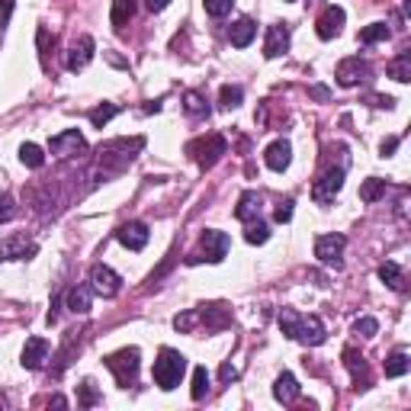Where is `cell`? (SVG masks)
I'll return each mask as SVG.
<instances>
[{"label": "cell", "mask_w": 411, "mask_h": 411, "mask_svg": "<svg viewBox=\"0 0 411 411\" xmlns=\"http://www.w3.org/2000/svg\"><path fill=\"white\" fill-rule=\"evenodd\" d=\"M279 328H283V335L289 341H299V344H308V347H318L325 344V321L318 315H299L293 308H279Z\"/></svg>", "instance_id": "6da1fadb"}, {"label": "cell", "mask_w": 411, "mask_h": 411, "mask_svg": "<svg viewBox=\"0 0 411 411\" xmlns=\"http://www.w3.org/2000/svg\"><path fill=\"white\" fill-rule=\"evenodd\" d=\"M183 373H187V357H183L180 350H174V347L161 350L158 360H154V383H158L164 392H170V389L180 386Z\"/></svg>", "instance_id": "7a4b0ae2"}, {"label": "cell", "mask_w": 411, "mask_h": 411, "mask_svg": "<svg viewBox=\"0 0 411 411\" xmlns=\"http://www.w3.org/2000/svg\"><path fill=\"white\" fill-rule=\"evenodd\" d=\"M187 154L196 161V164H199L202 170H209V168H216L219 161H222V154H228V141H225L219 132L202 135V139H193V141H190V145H187Z\"/></svg>", "instance_id": "3957f363"}, {"label": "cell", "mask_w": 411, "mask_h": 411, "mask_svg": "<svg viewBox=\"0 0 411 411\" xmlns=\"http://www.w3.org/2000/svg\"><path fill=\"white\" fill-rule=\"evenodd\" d=\"M145 145L141 139H116V141H106V145H100V164H103L106 170H126L129 164L135 161L132 151H139V148Z\"/></svg>", "instance_id": "277c9868"}, {"label": "cell", "mask_w": 411, "mask_h": 411, "mask_svg": "<svg viewBox=\"0 0 411 411\" xmlns=\"http://www.w3.org/2000/svg\"><path fill=\"white\" fill-rule=\"evenodd\" d=\"M231 248V238L225 235V231H216V228H206L202 231V241H199V251L190 254L187 264H202V260H209V264H222L225 254H228Z\"/></svg>", "instance_id": "5b68a950"}, {"label": "cell", "mask_w": 411, "mask_h": 411, "mask_svg": "<svg viewBox=\"0 0 411 411\" xmlns=\"http://www.w3.org/2000/svg\"><path fill=\"white\" fill-rule=\"evenodd\" d=\"M139 347H126V350H119V354L106 357V366H110V373L116 376V383L122 386V389H129V386H135V379H139Z\"/></svg>", "instance_id": "8992f818"}, {"label": "cell", "mask_w": 411, "mask_h": 411, "mask_svg": "<svg viewBox=\"0 0 411 411\" xmlns=\"http://www.w3.org/2000/svg\"><path fill=\"white\" fill-rule=\"evenodd\" d=\"M344 174H347V168L344 164H337V168H328L325 174L315 180L312 187V199L318 202V206H328V202H335V196L341 193L344 187Z\"/></svg>", "instance_id": "52a82bcc"}, {"label": "cell", "mask_w": 411, "mask_h": 411, "mask_svg": "<svg viewBox=\"0 0 411 411\" xmlns=\"http://www.w3.org/2000/svg\"><path fill=\"white\" fill-rule=\"evenodd\" d=\"M344 248H347V238L344 235H321L318 241H315V257H318L325 267L341 270L344 267Z\"/></svg>", "instance_id": "ba28073f"}, {"label": "cell", "mask_w": 411, "mask_h": 411, "mask_svg": "<svg viewBox=\"0 0 411 411\" xmlns=\"http://www.w3.org/2000/svg\"><path fill=\"white\" fill-rule=\"evenodd\" d=\"M369 74H373V68H369V62H363L360 55L344 58V62L337 64V71H335V77H337V84H341V87L363 84V81H369Z\"/></svg>", "instance_id": "9c48e42d"}, {"label": "cell", "mask_w": 411, "mask_h": 411, "mask_svg": "<svg viewBox=\"0 0 411 411\" xmlns=\"http://www.w3.org/2000/svg\"><path fill=\"white\" fill-rule=\"evenodd\" d=\"M91 286H93V293L106 296V299H112V296L122 289V277H119L116 270H110L106 264H97L91 270Z\"/></svg>", "instance_id": "30bf717a"}, {"label": "cell", "mask_w": 411, "mask_h": 411, "mask_svg": "<svg viewBox=\"0 0 411 411\" xmlns=\"http://www.w3.org/2000/svg\"><path fill=\"white\" fill-rule=\"evenodd\" d=\"M35 248L26 235H10L0 241V260H26V257H35Z\"/></svg>", "instance_id": "8fae6325"}, {"label": "cell", "mask_w": 411, "mask_h": 411, "mask_svg": "<svg viewBox=\"0 0 411 411\" xmlns=\"http://www.w3.org/2000/svg\"><path fill=\"white\" fill-rule=\"evenodd\" d=\"M116 238L122 248H129V251H141L148 244V238H151V231H148L145 222H126V225H119Z\"/></svg>", "instance_id": "7c38bea8"}, {"label": "cell", "mask_w": 411, "mask_h": 411, "mask_svg": "<svg viewBox=\"0 0 411 411\" xmlns=\"http://www.w3.org/2000/svg\"><path fill=\"white\" fill-rule=\"evenodd\" d=\"M49 148H52V154H58V158H71V154H77V151H84V135L77 132V129H68V132H62V135H55V139L49 141Z\"/></svg>", "instance_id": "4fadbf2b"}, {"label": "cell", "mask_w": 411, "mask_h": 411, "mask_svg": "<svg viewBox=\"0 0 411 411\" xmlns=\"http://www.w3.org/2000/svg\"><path fill=\"white\" fill-rule=\"evenodd\" d=\"M341 26H344V10L341 7H328L325 13L318 16V23H315V33H318V39L331 42L335 35H341Z\"/></svg>", "instance_id": "5bb4252c"}, {"label": "cell", "mask_w": 411, "mask_h": 411, "mask_svg": "<svg viewBox=\"0 0 411 411\" xmlns=\"http://www.w3.org/2000/svg\"><path fill=\"white\" fill-rule=\"evenodd\" d=\"M93 49H97V45H93V39L91 35H81V39H77L74 45H71V52H68V71H84L87 64H91V58H93Z\"/></svg>", "instance_id": "9a60e30c"}, {"label": "cell", "mask_w": 411, "mask_h": 411, "mask_svg": "<svg viewBox=\"0 0 411 411\" xmlns=\"http://www.w3.org/2000/svg\"><path fill=\"white\" fill-rule=\"evenodd\" d=\"M49 341L45 337H29L26 341V347H23V366L26 369H42L45 366V360H49Z\"/></svg>", "instance_id": "2e32d148"}, {"label": "cell", "mask_w": 411, "mask_h": 411, "mask_svg": "<svg viewBox=\"0 0 411 411\" xmlns=\"http://www.w3.org/2000/svg\"><path fill=\"white\" fill-rule=\"evenodd\" d=\"M286 49H289V26H286V23H273V26L267 29L264 55L267 58H279Z\"/></svg>", "instance_id": "e0dca14e"}, {"label": "cell", "mask_w": 411, "mask_h": 411, "mask_svg": "<svg viewBox=\"0 0 411 411\" xmlns=\"http://www.w3.org/2000/svg\"><path fill=\"white\" fill-rule=\"evenodd\" d=\"M344 366L350 369V376H354L357 389H366V386H369V363H366V357L357 354L354 347H347V350H344Z\"/></svg>", "instance_id": "ac0fdd59"}, {"label": "cell", "mask_w": 411, "mask_h": 411, "mask_svg": "<svg viewBox=\"0 0 411 411\" xmlns=\"http://www.w3.org/2000/svg\"><path fill=\"white\" fill-rule=\"evenodd\" d=\"M264 161H267V168H270V170H286V168H289V161H293V145H289L286 139L273 141V145L267 148Z\"/></svg>", "instance_id": "d6986e66"}, {"label": "cell", "mask_w": 411, "mask_h": 411, "mask_svg": "<svg viewBox=\"0 0 411 411\" xmlns=\"http://www.w3.org/2000/svg\"><path fill=\"white\" fill-rule=\"evenodd\" d=\"M91 302H93V286L77 283L74 289H68V308L74 315H87L91 312Z\"/></svg>", "instance_id": "ffe728a7"}, {"label": "cell", "mask_w": 411, "mask_h": 411, "mask_svg": "<svg viewBox=\"0 0 411 411\" xmlns=\"http://www.w3.org/2000/svg\"><path fill=\"white\" fill-rule=\"evenodd\" d=\"M260 216V193H254V190H244L241 196H238V206H235V219H241V222H251V219Z\"/></svg>", "instance_id": "44dd1931"}, {"label": "cell", "mask_w": 411, "mask_h": 411, "mask_svg": "<svg viewBox=\"0 0 411 411\" xmlns=\"http://www.w3.org/2000/svg\"><path fill=\"white\" fill-rule=\"evenodd\" d=\"M254 35H257V23L244 16V20H238L235 26H231L228 39H231V45H235V49H248V45L254 42Z\"/></svg>", "instance_id": "7402d4cb"}, {"label": "cell", "mask_w": 411, "mask_h": 411, "mask_svg": "<svg viewBox=\"0 0 411 411\" xmlns=\"http://www.w3.org/2000/svg\"><path fill=\"white\" fill-rule=\"evenodd\" d=\"M299 383H296L293 373H283V376H277V383H273V395H277V402L283 405H293L296 398H299Z\"/></svg>", "instance_id": "603a6c76"}, {"label": "cell", "mask_w": 411, "mask_h": 411, "mask_svg": "<svg viewBox=\"0 0 411 411\" xmlns=\"http://www.w3.org/2000/svg\"><path fill=\"white\" fill-rule=\"evenodd\" d=\"M135 16V0H112V13H110V20H112V29L116 33H122V29L129 26V20Z\"/></svg>", "instance_id": "cb8c5ba5"}, {"label": "cell", "mask_w": 411, "mask_h": 411, "mask_svg": "<svg viewBox=\"0 0 411 411\" xmlns=\"http://www.w3.org/2000/svg\"><path fill=\"white\" fill-rule=\"evenodd\" d=\"M408 369H411L408 350H405V347L392 350V354H389V360H386V376H389V379H398V376H405Z\"/></svg>", "instance_id": "d4e9b609"}, {"label": "cell", "mask_w": 411, "mask_h": 411, "mask_svg": "<svg viewBox=\"0 0 411 411\" xmlns=\"http://www.w3.org/2000/svg\"><path fill=\"white\" fill-rule=\"evenodd\" d=\"M379 279H383L386 286H389V289H395V293H402L405 289V277H402V267L398 264H392V260H386L383 267H379Z\"/></svg>", "instance_id": "484cf974"}, {"label": "cell", "mask_w": 411, "mask_h": 411, "mask_svg": "<svg viewBox=\"0 0 411 411\" xmlns=\"http://www.w3.org/2000/svg\"><path fill=\"white\" fill-rule=\"evenodd\" d=\"M386 74L395 77L398 84H408V81H411V52H402V55H398L395 62H389Z\"/></svg>", "instance_id": "4316f807"}, {"label": "cell", "mask_w": 411, "mask_h": 411, "mask_svg": "<svg viewBox=\"0 0 411 411\" xmlns=\"http://www.w3.org/2000/svg\"><path fill=\"white\" fill-rule=\"evenodd\" d=\"M183 110H187V116H209V103H206V97L196 91L183 93Z\"/></svg>", "instance_id": "83f0119b"}, {"label": "cell", "mask_w": 411, "mask_h": 411, "mask_svg": "<svg viewBox=\"0 0 411 411\" xmlns=\"http://www.w3.org/2000/svg\"><path fill=\"white\" fill-rule=\"evenodd\" d=\"M20 161L26 164V168H33V170H39L45 164V154H42V148L39 145H33V141H26V145H20Z\"/></svg>", "instance_id": "f1b7e54d"}, {"label": "cell", "mask_w": 411, "mask_h": 411, "mask_svg": "<svg viewBox=\"0 0 411 411\" xmlns=\"http://www.w3.org/2000/svg\"><path fill=\"white\" fill-rule=\"evenodd\" d=\"M386 196V180H379V177H369V180H363L360 187V199L363 202H376Z\"/></svg>", "instance_id": "f546056e"}, {"label": "cell", "mask_w": 411, "mask_h": 411, "mask_svg": "<svg viewBox=\"0 0 411 411\" xmlns=\"http://www.w3.org/2000/svg\"><path fill=\"white\" fill-rule=\"evenodd\" d=\"M386 39H389V26H386V23H369L360 33L363 45H376V42H386Z\"/></svg>", "instance_id": "4dcf8cb0"}, {"label": "cell", "mask_w": 411, "mask_h": 411, "mask_svg": "<svg viewBox=\"0 0 411 411\" xmlns=\"http://www.w3.org/2000/svg\"><path fill=\"white\" fill-rule=\"evenodd\" d=\"M206 392H209V373H206V366H196L193 369V389H190V395H193V402H202V398H206Z\"/></svg>", "instance_id": "1f68e13d"}, {"label": "cell", "mask_w": 411, "mask_h": 411, "mask_svg": "<svg viewBox=\"0 0 411 411\" xmlns=\"http://www.w3.org/2000/svg\"><path fill=\"white\" fill-rule=\"evenodd\" d=\"M267 238H270V228H267V222H260V219H251V222H248V231H244V241H248V244H264Z\"/></svg>", "instance_id": "d6a6232c"}, {"label": "cell", "mask_w": 411, "mask_h": 411, "mask_svg": "<svg viewBox=\"0 0 411 411\" xmlns=\"http://www.w3.org/2000/svg\"><path fill=\"white\" fill-rule=\"evenodd\" d=\"M97 402H100V392L93 389L91 379H84V383L77 386V405H81V408H93Z\"/></svg>", "instance_id": "836d02e7"}, {"label": "cell", "mask_w": 411, "mask_h": 411, "mask_svg": "<svg viewBox=\"0 0 411 411\" xmlns=\"http://www.w3.org/2000/svg\"><path fill=\"white\" fill-rule=\"evenodd\" d=\"M202 7H206V13H209L212 20H222V16L231 13L235 0H202Z\"/></svg>", "instance_id": "e575fe53"}, {"label": "cell", "mask_w": 411, "mask_h": 411, "mask_svg": "<svg viewBox=\"0 0 411 411\" xmlns=\"http://www.w3.org/2000/svg\"><path fill=\"white\" fill-rule=\"evenodd\" d=\"M116 112H119L116 103H103V106H97V110H91V122H93L97 129H103L106 122H110V119L116 116Z\"/></svg>", "instance_id": "d590c367"}, {"label": "cell", "mask_w": 411, "mask_h": 411, "mask_svg": "<svg viewBox=\"0 0 411 411\" xmlns=\"http://www.w3.org/2000/svg\"><path fill=\"white\" fill-rule=\"evenodd\" d=\"M219 97H222V106H225V110H235V106H241V100H244V91H241V87H231V84H225Z\"/></svg>", "instance_id": "8d00e7d4"}, {"label": "cell", "mask_w": 411, "mask_h": 411, "mask_svg": "<svg viewBox=\"0 0 411 411\" xmlns=\"http://www.w3.org/2000/svg\"><path fill=\"white\" fill-rule=\"evenodd\" d=\"M379 331V321L376 318H357L354 321V335H360V337H373Z\"/></svg>", "instance_id": "74e56055"}, {"label": "cell", "mask_w": 411, "mask_h": 411, "mask_svg": "<svg viewBox=\"0 0 411 411\" xmlns=\"http://www.w3.org/2000/svg\"><path fill=\"white\" fill-rule=\"evenodd\" d=\"M13 216H16L13 196H10V193H0V222H10Z\"/></svg>", "instance_id": "f35d334b"}, {"label": "cell", "mask_w": 411, "mask_h": 411, "mask_svg": "<svg viewBox=\"0 0 411 411\" xmlns=\"http://www.w3.org/2000/svg\"><path fill=\"white\" fill-rule=\"evenodd\" d=\"M273 219H277V222H289V219H293V199L279 202L277 209H273Z\"/></svg>", "instance_id": "ab89813d"}, {"label": "cell", "mask_w": 411, "mask_h": 411, "mask_svg": "<svg viewBox=\"0 0 411 411\" xmlns=\"http://www.w3.org/2000/svg\"><path fill=\"white\" fill-rule=\"evenodd\" d=\"M219 379H222V383H235V379H238V369L231 366V363H225V366L219 369Z\"/></svg>", "instance_id": "60d3db41"}, {"label": "cell", "mask_w": 411, "mask_h": 411, "mask_svg": "<svg viewBox=\"0 0 411 411\" xmlns=\"http://www.w3.org/2000/svg\"><path fill=\"white\" fill-rule=\"evenodd\" d=\"M13 13V0H0V23H7Z\"/></svg>", "instance_id": "b9f144b4"}, {"label": "cell", "mask_w": 411, "mask_h": 411, "mask_svg": "<svg viewBox=\"0 0 411 411\" xmlns=\"http://www.w3.org/2000/svg\"><path fill=\"white\" fill-rule=\"evenodd\" d=\"M398 148V139H386L383 145H379V151H383V158H392V151Z\"/></svg>", "instance_id": "7bdbcfd3"}, {"label": "cell", "mask_w": 411, "mask_h": 411, "mask_svg": "<svg viewBox=\"0 0 411 411\" xmlns=\"http://www.w3.org/2000/svg\"><path fill=\"white\" fill-rule=\"evenodd\" d=\"M168 4H170V0H145V7L151 10V13H161V10L168 7Z\"/></svg>", "instance_id": "ee69618b"}, {"label": "cell", "mask_w": 411, "mask_h": 411, "mask_svg": "<svg viewBox=\"0 0 411 411\" xmlns=\"http://www.w3.org/2000/svg\"><path fill=\"white\" fill-rule=\"evenodd\" d=\"M312 97H318V100H328V91H325V87H312Z\"/></svg>", "instance_id": "f6af8a7d"}, {"label": "cell", "mask_w": 411, "mask_h": 411, "mask_svg": "<svg viewBox=\"0 0 411 411\" xmlns=\"http://www.w3.org/2000/svg\"><path fill=\"white\" fill-rule=\"evenodd\" d=\"M306 4H318V0H306Z\"/></svg>", "instance_id": "bcb514c9"}]
</instances>
